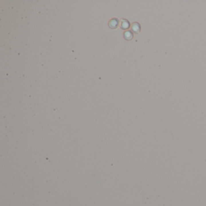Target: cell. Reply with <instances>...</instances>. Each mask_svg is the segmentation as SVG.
Instances as JSON below:
<instances>
[{
	"instance_id": "obj_1",
	"label": "cell",
	"mask_w": 206,
	"mask_h": 206,
	"mask_svg": "<svg viewBox=\"0 0 206 206\" xmlns=\"http://www.w3.org/2000/svg\"><path fill=\"white\" fill-rule=\"evenodd\" d=\"M132 30L136 33H138L140 30V27L137 23H134L132 25Z\"/></svg>"
},
{
	"instance_id": "obj_2",
	"label": "cell",
	"mask_w": 206,
	"mask_h": 206,
	"mask_svg": "<svg viewBox=\"0 0 206 206\" xmlns=\"http://www.w3.org/2000/svg\"><path fill=\"white\" fill-rule=\"evenodd\" d=\"M125 38L127 39V40H130L132 38L133 35H132V33L131 32H126L125 33Z\"/></svg>"
},
{
	"instance_id": "obj_3",
	"label": "cell",
	"mask_w": 206,
	"mask_h": 206,
	"mask_svg": "<svg viewBox=\"0 0 206 206\" xmlns=\"http://www.w3.org/2000/svg\"><path fill=\"white\" fill-rule=\"evenodd\" d=\"M121 26H122V28H123V29H127V28H128L129 26H130V24H129V23H128V22H127V21L124 20V21H123V23H122Z\"/></svg>"
},
{
	"instance_id": "obj_4",
	"label": "cell",
	"mask_w": 206,
	"mask_h": 206,
	"mask_svg": "<svg viewBox=\"0 0 206 206\" xmlns=\"http://www.w3.org/2000/svg\"><path fill=\"white\" fill-rule=\"evenodd\" d=\"M117 24H118L117 21L114 19V20H113V21H112L111 22V26H112V27L113 26L114 27H115V26L117 27Z\"/></svg>"
}]
</instances>
